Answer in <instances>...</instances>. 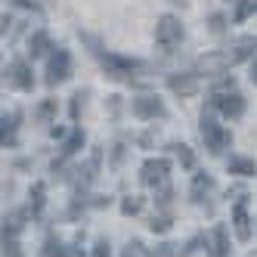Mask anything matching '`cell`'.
<instances>
[{"instance_id":"obj_28","label":"cell","mask_w":257,"mask_h":257,"mask_svg":"<svg viewBox=\"0 0 257 257\" xmlns=\"http://www.w3.org/2000/svg\"><path fill=\"white\" fill-rule=\"evenodd\" d=\"M251 81H254V87H257V59L251 62Z\"/></svg>"},{"instance_id":"obj_13","label":"cell","mask_w":257,"mask_h":257,"mask_svg":"<svg viewBox=\"0 0 257 257\" xmlns=\"http://www.w3.org/2000/svg\"><path fill=\"white\" fill-rule=\"evenodd\" d=\"M226 168H229V174H238V177H254L257 174V164L251 158H245V155H232L226 161Z\"/></svg>"},{"instance_id":"obj_15","label":"cell","mask_w":257,"mask_h":257,"mask_svg":"<svg viewBox=\"0 0 257 257\" xmlns=\"http://www.w3.org/2000/svg\"><path fill=\"white\" fill-rule=\"evenodd\" d=\"M81 146H84V134H81V131H71V137H68V140H65V146H62V158H59V161H53V168H56V164H62L65 158L78 155Z\"/></svg>"},{"instance_id":"obj_3","label":"cell","mask_w":257,"mask_h":257,"mask_svg":"<svg viewBox=\"0 0 257 257\" xmlns=\"http://www.w3.org/2000/svg\"><path fill=\"white\" fill-rule=\"evenodd\" d=\"M96 56H99V62H102V68H105L108 78H131L134 71L143 68L140 62L124 59V56H115V53H99V50H96Z\"/></svg>"},{"instance_id":"obj_23","label":"cell","mask_w":257,"mask_h":257,"mask_svg":"<svg viewBox=\"0 0 257 257\" xmlns=\"http://www.w3.org/2000/svg\"><path fill=\"white\" fill-rule=\"evenodd\" d=\"M53 112H56V99H47V102H44V105L38 108V118H41V121H47V118H50Z\"/></svg>"},{"instance_id":"obj_14","label":"cell","mask_w":257,"mask_h":257,"mask_svg":"<svg viewBox=\"0 0 257 257\" xmlns=\"http://www.w3.org/2000/svg\"><path fill=\"white\" fill-rule=\"evenodd\" d=\"M44 254H47V257H84V254H81V248H68V245H62V242H59V238H47Z\"/></svg>"},{"instance_id":"obj_16","label":"cell","mask_w":257,"mask_h":257,"mask_svg":"<svg viewBox=\"0 0 257 257\" xmlns=\"http://www.w3.org/2000/svg\"><path fill=\"white\" fill-rule=\"evenodd\" d=\"M211 186H214V180H211L208 174H195V177H192V189H189L192 201H201V195L211 192Z\"/></svg>"},{"instance_id":"obj_19","label":"cell","mask_w":257,"mask_h":257,"mask_svg":"<svg viewBox=\"0 0 257 257\" xmlns=\"http://www.w3.org/2000/svg\"><path fill=\"white\" fill-rule=\"evenodd\" d=\"M251 13H257V0H242L238 10H235V22H245Z\"/></svg>"},{"instance_id":"obj_1","label":"cell","mask_w":257,"mask_h":257,"mask_svg":"<svg viewBox=\"0 0 257 257\" xmlns=\"http://www.w3.org/2000/svg\"><path fill=\"white\" fill-rule=\"evenodd\" d=\"M201 137H205L208 152H211V155H223V152L229 149V143H232L229 131H226L223 124H217V118H214L211 112L201 115Z\"/></svg>"},{"instance_id":"obj_26","label":"cell","mask_w":257,"mask_h":257,"mask_svg":"<svg viewBox=\"0 0 257 257\" xmlns=\"http://www.w3.org/2000/svg\"><path fill=\"white\" fill-rule=\"evenodd\" d=\"M90 257H112V254H108V245L105 242H96V248H93V254H90Z\"/></svg>"},{"instance_id":"obj_12","label":"cell","mask_w":257,"mask_h":257,"mask_svg":"<svg viewBox=\"0 0 257 257\" xmlns=\"http://www.w3.org/2000/svg\"><path fill=\"white\" fill-rule=\"evenodd\" d=\"M171 90H174V93H180V96H192L195 93V87H198V75H195V71H186V75H171Z\"/></svg>"},{"instance_id":"obj_2","label":"cell","mask_w":257,"mask_h":257,"mask_svg":"<svg viewBox=\"0 0 257 257\" xmlns=\"http://www.w3.org/2000/svg\"><path fill=\"white\" fill-rule=\"evenodd\" d=\"M183 41V25L174 19V16H161L158 25H155V44L161 50H174Z\"/></svg>"},{"instance_id":"obj_7","label":"cell","mask_w":257,"mask_h":257,"mask_svg":"<svg viewBox=\"0 0 257 257\" xmlns=\"http://www.w3.org/2000/svg\"><path fill=\"white\" fill-rule=\"evenodd\" d=\"M68 71H71V59H68V53L59 47L56 53L50 56V65H47V84L50 87H56L68 78Z\"/></svg>"},{"instance_id":"obj_17","label":"cell","mask_w":257,"mask_h":257,"mask_svg":"<svg viewBox=\"0 0 257 257\" xmlns=\"http://www.w3.org/2000/svg\"><path fill=\"white\" fill-rule=\"evenodd\" d=\"M28 47H31V59L44 56V53L50 50V34H47V31H34L31 41H28Z\"/></svg>"},{"instance_id":"obj_6","label":"cell","mask_w":257,"mask_h":257,"mask_svg":"<svg viewBox=\"0 0 257 257\" xmlns=\"http://www.w3.org/2000/svg\"><path fill=\"white\" fill-rule=\"evenodd\" d=\"M131 112L143 121H155V118H168V108H164V102L158 96H137L131 102Z\"/></svg>"},{"instance_id":"obj_8","label":"cell","mask_w":257,"mask_h":257,"mask_svg":"<svg viewBox=\"0 0 257 257\" xmlns=\"http://www.w3.org/2000/svg\"><path fill=\"white\" fill-rule=\"evenodd\" d=\"M211 99H214V108H217V112L223 115V118H242V112H245V99L238 96L235 90H232V93L211 96Z\"/></svg>"},{"instance_id":"obj_5","label":"cell","mask_w":257,"mask_h":257,"mask_svg":"<svg viewBox=\"0 0 257 257\" xmlns=\"http://www.w3.org/2000/svg\"><path fill=\"white\" fill-rule=\"evenodd\" d=\"M7 87H13V90H22V93L34 87L31 65H28L25 59H13V62L7 65Z\"/></svg>"},{"instance_id":"obj_24","label":"cell","mask_w":257,"mask_h":257,"mask_svg":"<svg viewBox=\"0 0 257 257\" xmlns=\"http://www.w3.org/2000/svg\"><path fill=\"white\" fill-rule=\"evenodd\" d=\"M140 208H143V201H140V198H127L124 205H121L124 214H140Z\"/></svg>"},{"instance_id":"obj_10","label":"cell","mask_w":257,"mask_h":257,"mask_svg":"<svg viewBox=\"0 0 257 257\" xmlns=\"http://www.w3.org/2000/svg\"><path fill=\"white\" fill-rule=\"evenodd\" d=\"M226 226H211L208 229V235H205V245H208V251H211V257H229V242H226Z\"/></svg>"},{"instance_id":"obj_25","label":"cell","mask_w":257,"mask_h":257,"mask_svg":"<svg viewBox=\"0 0 257 257\" xmlns=\"http://www.w3.org/2000/svg\"><path fill=\"white\" fill-rule=\"evenodd\" d=\"M149 226H152V232H164V229H168L171 223H168V220H164V217H158V220H152Z\"/></svg>"},{"instance_id":"obj_22","label":"cell","mask_w":257,"mask_h":257,"mask_svg":"<svg viewBox=\"0 0 257 257\" xmlns=\"http://www.w3.org/2000/svg\"><path fill=\"white\" fill-rule=\"evenodd\" d=\"M177 158H180L183 168H192V164H195V158H192V152H189V146H177Z\"/></svg>"},{"instance_id":"obj_4","label":"cell","mask_w":257,"mask_h":257,"mask_svg":"<svg viewBox=\"0 0 257 257\" xmlns=\"http://www.w3.org/2000/svg\"><path fill=\"white\" fill-rule=\"evenodd\" d=\"M168 171H171V161L168 158H149V161H143V168H140L143 186H164V183H168Z\"/></svg>"},{"instance_id":"obj_20","label":"cell","mask_w":257,"mask_h":257,"mask_svg":"<svg viewBox=\"0 0 257 257\" xmlns=\"http://www.w3.org/2000/svg\"><path fill=\"white\" fill-rule=\"evenodd\" d=\"M124 257H155V254H152L149 248H143V242H127Z\"/></svg>"},{"instance_id":"obj_18","label":"cell","mask_w":257,"mask_h":257,"mask_svg":"<svg viewBox=\"0 0 257 257\" xmlns=\"http://www.w3.org/2000/svg\"><path fill=\"white\" fill-rule=\"evenodd\" d=\"M44 192H47V186H44V183H34V186H31V214L34 217H38L41 211H44Z\"/></svg>"},{"instance_id":"obj_27","label":"cell","mask_w":257,"mask_h":257,"mask_svg":"<svg viewBox=\"0 0 257 257\" xmlns=\"http://www.w3.org/2000/svg\"><path fill=\"white\" fill-rule=\"evenodd\" d=\"M211 31H223V19L220 16H211Z\"/></svg>"},{"instance_id":"obj_11","label":"cell","mask_w":257,"mask_h":257,"mask_svg":"<svg viewBox=\"0 0 257 257\" xmlns=\"http://www.w3.org/2000/svg\"><path fill=\"white\" fill-rule=\"evenodd\" d=\"M232 229L235 235L242 238V242H248L251 238V220H248V201H235L232 208Z\"/></svg>"},{"instance_id":"obj_9","label":"cell","mask_w":257,"mask_h":257,"mask_svg":"<svg viewBox=\"0 0 257 257\" xmlns=\"http://www.w3.org/2000/svg\"><path fill=\"white\" fill-rule=\"evenodd\" d=\"M257 53V38H251V34H245V38H238L229 50H226V59H229V65H238V62H245V59H251Z\"/></svg>"},{"instance_id":"obj_21","label":"cell","mask_w":257,"mask_h":257,"mask_svg":"<svg viewBox=\"0 0 257 257\" xmlns=\"http://www.w3.org/2000/svg\"><path fill=\"white\" fill-rule=\"evenodd\" d=\"M4 257H22L19 245H16V235H4Z\"/></svg>"}]
</instances>
